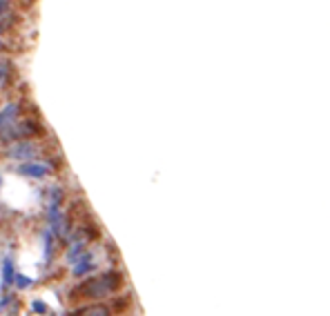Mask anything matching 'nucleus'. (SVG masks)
Segmentation results:
<instances>
[{
	"instance_id": "nucleus-8",
	"label": "nucleus",
	"mask_w": 330,
	"mask_h": 316,
	"mask_svg": "<svg viewBox=\"0 0 330 316\" xmlns=\"http://www.w3.org/2000/svg\"><path fill=\"white\" fill-rule=\"evenodd\" d=\"M60 200H63V190L58 185H54L49 190V205H60Z\"/></svg>"
},
{
	"instance_id": "nucleus-11",
	"label": "nucleus",
	"mask_w": 330,
	"mask_h": 316,
	"mask_svg": "<svg viewBox=\"0 0 330 316\" xmlns=\"http://www.w3.org/2000/svg\"><path fill=\"white\" fill-rule=\"evenodd\" d=\"M34 312H38V314H45V312H47V305H45V303H40V300H34Z\"/></svg>"
},
{
	"instance_id": "nucleus-1",
	"label": "nucleus",
	"mask_w": 330,
	"mask_h": 316,
	"mask_svg": "<svg viewBox=\"0 0 330 316\" xmlns=\"http://www.w3.org/2000/svg\"><path fill=\"white\" fill-rule=\"evenodd\" d=\"M118 283H121L118 274L110 272V274H103L100 279H92L89 283H85L80 290H83V294L89 296V298H100V296L112 294V292L118 287Z\"/></svg>"
},
{
	"instance_id": "nucleus-12",
	"label": "nucleus",
	"mask_w": 330,
	"mask_h": 316,
	"mask_svg": "<svg viewBox=\"0 0 330 316\" xmlns=\"http://www.w3.org/2000/svg\"><path fill=\"white\" fill-rule=\"evenodd\" d=\"M0 183H2V178H0Z\"/></svg>"
},
{
	"instance_id": "nucleus-2",
	"label": "nucleus",
	"mask_w": 330,
	"mask_h": 316,
	"mask_svg": "<svg viewBox=\"0 0 330 316\" xmlns=\"http://www.w3.org/2000/svg\"><path fill=\"white\" fill-rule=\"evenodd\" d=\"M7 156L9 158H18V160H27V158H36L38 156V147L34 145V142H18V145H14V147L7 152Z\"/></svg>"
},
{
	"instance_id": "nucleus-3",
	"label": "nucleus",
	"mask_w": 330,
	"mask_h": 316,
	"mask_svg": "<svg viewBox=\"0 0 330 316\" xmlns=\"http://www.w3.org/2000/svg\"><path fill=\"white\" fill-rule=\"evenodd\" d=\"M16 172L22 176H29V178H45L47 174H52V167L45 163H25L16 167Z\"/></svg>"
},
{
	"instance_id": "nucleus-6",
	"label": "nucleus",
	"mask_w": 330,
	"mask_h": 316,
	"mask_svg": "<svg viewBox=\"0 0 330 316\" xmlns=\"http://www.w3.org/2000/svg\"><path fill=\"white\" fill-rule=\"evenodd\" d=\"M18 111H20V107H18L16 103H14V105H9V107H5V109L0 111V132H2L7 125H11V121L16 118Z\"/></svg>"
},
{
	"instance_id": "nucleus-9",
	"label": "nucleus",
	"mask_w": 330,
	"mask_h": 316,
	"mask_svg": "<svg viewBox=\"0 0 330 316\" xmlns=\"http://www.w3.org/2000/svg\"><path fill=\"white\" fill-rule=\"evenodd\" d=\"M14 283H16V287H18V290H25V287H29V285H32V281L27 279V276H22V274H16V279H14Z\"/></svg>"
},
{
	"instance_id": "nucleus-4",
	"label": "nucleus",
	"mask_w": 330,
	"mask_h": 316,
	"mask_svg": "<svg viewBox=\"0 0 330 316\" xmlns=\"http://www.w3.org/2000/svg\"><path fill=\"white\" fill-rule=\"evenodd\" d=\"M14 80V63L9 58L0 60V87H7V85Z\"/></svg>"
},
{
	"instance_id": "nucleus-10",
	"label": "nucleus",
	"mask_w": 330,
	"mask_h": 316,
	"mask_svg": "<svg viewBox=\"0 0 330 316\" xmlns=\"http://www.w3.org/2000/svg\"><path fill=\"white\" fill-rule=\"evenodd\" d=\"M83 314H107L105 307H87V310H80Z\"/></svg>"
},
{
	"instance_id": "nucleus-5",
	"label": "nucleus",
	"mask_w": 330,
	"mask_h": 316,
	"mask_svg": "<svg viewBox=\"0 0 330 316\" xmlns=\"http://www.w3.org/2000/svg\"><path fill=\"white\" fill-rule=\"evenodd\" d=\"M14 9H11V2L9 0H0V25H5V29L7 27H11V22H14Z\"/></svg>"
},
{
	"instance_id": "nucleus-7",
	"label": "nucleus",
	"mask_w": 330,
	"mask_h": 316,
	"mask_svg": "<svg viewBox=\"0 0 330 316\" xmlns=\"http://www.w3.org/2000/svg\"><path fill=\"white\" fill-rule=\"evenodd\" d=\"M16 279V272H14V261L11 258H5V263H2V281L5 285H11Z\"/></svg>"
}]
</instances>
